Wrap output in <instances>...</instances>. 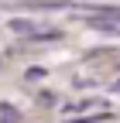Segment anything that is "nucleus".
<instances>
[{
    "label": "nucleus",
    "instance_id": "nucleus-1",
    "mask_svg": "<svg viewBox=\"0 0 120 123\" xmlns=\"http://www.w3.org/2000/svg\"><path fill=\"white\" fill-rule=\"evenodd\" d=\"M89 27L103 31V34H113V38H120V21H107V17H89Z\"/></svg>",
    "mask_w": 120,
    "mask_h": 123
},
{
    "label": "nucleus",
    "instance_id": "nucleus-2",
    "mask_svg": "<svg viewBox=\"0 0 120 123\" xmlns=\"http://www.w3.org/2000/svg\"><path fill=\"white\" fill-rule=\"evenodd\" d=\"M7 27H10V31H17V34H24V38H31V34H34V21H27V17H10Z\"/></svg>",
    "mask_w": 120,
    "mask_h": 123
},
{
    "label": "nucleus",
    "instance_id": "nucleus-3",
    "mask_svg": "<svg viewBox=\"0 0 120 123\" xmlns=\"http://www.w3.org/2000/svg\"><path fill=\"white\" fill-rule=\"evenodd\" d=\"M27 79H45V68H27Z\"/></svg>",
    "mask_w": 120,
    "mask_h": 123
},
{
    "label": "nucleus",
    "instance_id": "nucleus-4",
    "mask_svg": "<svg viewBox=\"0 0 120 123\" xmlns=\"http://www.w3.org/2000/svg\"><path fill=\"white\" fill-rule=\"evenodd\" d=\"M103 116H82V120H69V123H100Z\"/></svg>",
    "mask_w": 120,
    "mask_h": 123
},
{
    "label": "nucleus",
    "instance_id": "nucleus-5",
    "mask_svg": "<svg viewBox=\"0 0 120 123\" xmlns=\"http://www.w3.org/2000/svg\"><path fill=\"white\" fill-rule=\"evenodd\" d=\"M113 92H120V82H117V86H113Z\"/></svg>",
    "mask_w": 120,
    "mask_h": 123
}]
</instances>
